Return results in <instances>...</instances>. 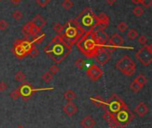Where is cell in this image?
Instances as JSON below:
<instances>
[{
	"label": "cell",
	"instance_id": "603a6c76",
	"mask_svg": "<svg viewBox=\"0 0 152 128\" xmlns=\"http://www.w3.org/2000/svg\"><path fill=\"white\" fill-rule=\"evenodd\" d=\"M134 80L136 81L138 84H140L142 86H144L148 83V78H147L145 76H143V75H139V76H137Z\"/></svg>",
	"mask_w": 152,
	"mask_h": 128
},
{
	"label": "cell",
	"instance_id": "f6af8a7d",
	"mask_svg": "<svg viewBox=\"0 0 152 128\" xmlns=\"http://www.w3.org/2000/svg\"><path fill=\"white\" fill-rule=\"evenodd\" d=\"M1 1H2V0H0V2H1Z\"/></svg>",
	"mask_w": 152,
	"mask_h": 128
},
{
	"label": "cell",
	"instance_id": "7402d4cb",
	"mask_svg": "<svg viewBox=\"0 0 152 128\" xmlns=\"http://www.w3.org/2000/svg\"><path fill=\"white\" fill-rule=\"evenodd\" d=\"M138 36H139V33L134 29H130L127 32V37L129 40H134L138 37Z\"/></svg>",
	"mask_w": 152,
	"mask_h": 128
},
{
	"label": "cell",
	"instance_id": "44dd1931",
	"mask_svg": "<svg viewBox=\"0 0 152 128\" xmlns=\"http://www.w3.org/2000/svg\"><path fill=\"white\" fill-rule=\"evenodd\" d=\"M45 34L40 31L38 34H37V35H35V36H34V37H33V41H34L36 44H41V43L44 41V39H45Z\"/></svg>",
	"mask_w": 152,
	"mask_h": 128
},
{
	"label": "cell",
	"instance_id": "74e56055",
	"mask_svg": "<svg viewBox=\"0 0 152 128\" xmlns=\"http://www.w3.org/2000/svg\"><path fill=\"white\" fill-rule=\"evenodd\" d=\"M147 41H148V38H147V37H146V36H144V35L140 36V37H139V38H138V42H139L141 45H146Z\"/></svg>",
	"mask_w": 152,
	"mask_h": 128
},
{
	"label": "cell",
	"instance_id": "8992f818",
	"mask_svg": "<svg viewBox=\"0 0 152 128\" xmlns=\"http://www.w3.org/2000/svg\"><path fill=\"white\" fill-rule=\"evenodd\" d=\"M86 75L93 81H98L103 75L102 69L96 64H92L86 70Z\"/></svg>",
	"mask_w": 152,
	"mask_h": 128
},
{
	"label": "cell",
	"instance_id": "4dcf8cb0",
	"mask_svg": "<svg viewBox=\"0 0 152 128\" xmlns=\"http://www.w3.org/2000/svg\"><path fill=\"white\" fill-rule=\"evenodd\" d=\"M23 17V14L20 11L17 10V11H14L12 12V18L15 20H20Z\"/></svg>",
	"mask_w": 152,
	"mask_h": 128
},
{
	"label": "cell",
	"instance_id": "d6a6232c",
	"mask_svg": "<svg viewBox=\"0 0 152 128\" xmlns=\"http://www.w3.org/2000/svg\"><path fill=\"white\" fill-rule=\"evenodd\" d=\"M10 96H11V98H12V100H17V99H19V98L20 97V92H19L18 88H17V89H14V90L10 94Z\"/></svg>",
	"mask_w": 152,
	"mask_h": 128
},
{
	"label": "cell",
	"instance_id": "8d00e7d4",
	"mask_svg": "<svg viewBox=\"0 0 152 128\" xmlns=\"http://www.w3.org/2000/svg\"><path fill=\"white\" fill-rule=\"evenodd\" d=\"M36 2L40 7H45L50 3V0H36Z\"/></svg>",
	"mask_w": 152,
	"mask_h": 128
},
{
	"label": "cell",
	"instance_id": "f546056e",
	"mask_svg": "<svg viewBox=\"0 0 152 128\" xmlns=\"http://www.w3.org/2000/svg\"><path fill=\"white\" fill-rule=\"evenodd\" d=\"M75 65H76V67L78 68L79 69H83L85 68V66H86V61H85L83 59L79 58V59H77V60L75 61Z\"/></svg>",
	"mask_w": 152,
	"mask_h": 128
},
{
	"label": "cell",
	"instance_id": "4316f807",
	"mask_svg": "<svg viewBox=\"0 0 152 128\" xmlns=\"http://www.w3.org/2000/svg\"><path fill=\"white\" fill-rule=\"evenodd\" d=\"M25 78H26V75L21 70L17 71V73L15 74V80L17 82H23Z\"/></svg>",
	"mask_w": 152,
	"mask_h": 128
},
{
	"label": "cell",
	"instance_id": "6da1fadb",
	"mask_svg": "<svg viewBox=\"0 0 152 128\" xmlns=\"http://www.w3.org/2000/svg\"><path fill=\"white\" fill-rule=\"evenodd\" d=\"M78 48L83 52L85 55L88 58H93L96 54L97 51L102 47H100L94 37V32L90 31L86 33L78 42H77Z\"/></svg>",
	"mask_w": 152,
	"mask_h": 128
},
{
	"label": "cell",
	"instance_id": "9a60e30c",
	"mask_svg": "<svg viewBox=\"0 0 152 128\" xmlns=\"http://www.w3.org/2000/svg\"><path fill=\"white\" fill-rule=\"evenodd\" d=\"M80 125L84 128H94L96 125V122L92 116H86L81 120Z\"/></svg>",
	"mask_w": 152,
	"mask_h": 128
},
{
	"label": "cell",
	"instance_id": "484cf974",
	"mask_svg": "<svg viewBox=\"0 0 152 128\" xmlns=\"http://www.w3.org/2000/svg\"><path fill=\"white\" fill-rule=\"evenodd\" d=\"M42 79L45 82V83H50L53 79V76L49 72V71H46L45 73H44L43 74V76H42Z\"/></svg>",
	"mask_w": 152,
	"mask_h": 128
},
{
	"label": "cell",
	"instance_id": "bcb514c9",
	"mask_svg": "<svg viewBox=\"0 0 152 128\" xmlns=\"http://www.w3.org/2000/svg\"></svg>",
	"mask_w": 152,
	"mask_h": 128
},
{
	"label": "cell",
	"instance_id": "f1b7e54d",
	"mask_svg": "<svg viewBox=\"0 0 152 128\" xmlns=\"http://www.w3.org/2000/svg\"><path fill=\"white\" fill-rule=\"evenodd\" d=\"M61 5H62V7H63L64 9L69 10V9H71V8L73 7L74 4H73V2H72L71 0H64V1L62 2Z\"/></svg>",
	"mask_w": 152,
	"mask_h": 128
},
{
	"label": "cell",
	"instance_id": "3957f363",
	"mask_svg": "<svg viewBox=\"0 0 152 128\" xmlns=\"http://www.w3.org/2000/svg\"><path fill=\"white\" fill-rule=\"evenodd\" d=\"M106 111H109L112 114H117L125 108H127L125 102L116 94H113L108 102H105V104L102 107Z\"/></svg>",
	"mask_w": 152,
	"mask_h": 128
},
{
	"label": "cell",
	"instance_id": "cb8c5ba5",
	"mask_svg": "<svg viewBox=\"0 0 152 128\" xmlns=\"http://www.w3.org/2000/svg\"><path fill=\"white\" fill-rule=\"evenodd\" d=\"M142 87L143 86H142L140 84H138L136 81H133L131 84H130V89H131V91H133L134 93H138V92H140L142 89Z\"/></svg>",
	"mask_w": 152,
	"mask_h": 128
},
{
	"label": "cell",
	"instance_id": "60d3db41",
	"mask_svg": "<svg viewBox=\"0 0 152 128\" xmlns=\"http://www.w3.org/2000/svg\"><path fill=\"white\" fill-rule=\"evenodd\" d=\"M7 84L4 81H1L0 82V92H4L6 89H7Z\"/></svg>",
	"mask_w": 152,
	"mask_h": 128
},
{
	"label": "cell",
	"instance_id": "7c38bea8",
	"mask_svg": "<svg viewBox=\"0 0 152 128\" xmlns=\"http://www.w3.org/2000/svg\"><path fill=\"white\" fill-rule=\"evenodd\" d=\"M78 111L77 106L73 102H68V103L63 107V112L68 117H73Z\"/></svg>",
	"mask_w": 152,
	"mask_h": 128
},
{
	"label": "cell",
	"instance_id": "d590c367",
	"mask_svg": "<svg viewBox=\"0 0 152 128\" xmlns=\"http://www.w3.org/2000/svg\"><path fill=\"white\" fill-rule=\"evenodd\" d=\"M141 4L142 5V7L150 8L152 5V0H142V1L141 2Z\"/></svg>",
	"mask_w": 152,
	"mask_h": 128
},
{
	"label": "cell",
	"instance_id": "2e32d148",
	"mask_svg": "<svg viewBox=\"0 0 152 128\" xmlns=\"http://www.w3.org/2000/svg\"><path fill=\"white\" fill-rule=\"evenodd\" d=\"M35 26H37V28H39L40 29H42V28H44V26L46 24V20L40 15V14H37L34 18H33V20H32V21H31Z\"/></svg>",
	"mask_w": 152,
	"mask_h": 128
},
{
	"label": "cell",
	"instance_id": "d6986e66",
	"mask_svg": "<svg viewBox=\"0 0 152 128\" xmlns=\"http://www.w3.org/2000/svg\"><path fill=\"white\" fill-rule=\"evenodd\" d=\"M31 25H32V22L31 21H28V23H26L23 28H22V34L25 36V37H29L31 36Z\"/></svg>",
	"mask_w": 152,
	"mask_h": 128
},
{
	"label": "cell",
	"instance_id": "ab89813d",
	"mask_svg": "<svg viewBox=\"0 0 152 128\" xmlns=\"http://www.w3.org/2000/svg\"><path fill=\"white\" fill-rule=\"evenodd\" d=\"M38 53H39L38 50H37V48L34 46V47L32 48V50L30 51V53H29V55H30L31 57L35 58V57H37V56L38 55Z\"/></svg>",
	"mask_w": 152,
	"mask_h": 128
},
{
	"label": "cell",
	"instance_id": "1f68e13d",
	"mask_svg": "<svg viewBox=\"0 0 152 128\" xmlns=\"http://www.w3.org/2000/svg\"><path fill=\"white\" fill-rule=\"evenodd\" d=\"M63 26L60 23V22H57V23H55L54 24V26H53V29H54V31L55 32H57L58 34H61V32H62V30H63Z\"/></svg>",
	"mask_w": 152,
	"mask_h": 128
},
{
	"label": "cell",
	"instance_id": "277c9868",
	"mask_svg": "<svg viewBox=\"0 0 152 128\" xmlns=\"http://www.w3.org/2000/svg\"><path fill=\"white\" fill-rule=\"evenodd\" d=\"M135 57L139 60L142 65L149 66L152 62V48L151 45H145L135 53Z\"/></svg>",
	"mask_w": 152,
	"mask_h": 128
},
{
	"label": "cell",
	"instance_id": "ee69618b",
	"mask_svg": "<svg viewBox=\"0 0 152 128\" xmlns=\"http://www.w3.org/2000/svg\"><path fill=\"white\" fill-rule=\"evenodd\" d=\"M16 128H25V127H23L22 125H18V126H17V127H16Z\"/></svg>",
	"mask_w": 152,
	"mask_h": 128
},
{
	"label": "cell",
	"instance_id": "e0dca14e",
	"mask_svg": "<svg viewBox=\"0 0 152 128\" xmlns=\"http://www.w3.org/2000/svg\"><path fill=\"white\" fill-rule=\"evenodd\" d=\"M13 52H14V53L16 54V56H18L19 58H22V57H25V56L28 55V54L26 53V52L24 51V49L22 48V46L19 44L18 41H16L15 44H14Z\"/></svg>",
	"mask_w": 152,
	"mask_h": 128
},
{
	"label": "cell",
	"instance_id": "4fadbf2b",
	"mask_svg": "<svg viewBox=\"0 0 152 128\" xmlns=\"http://www.w3.org/2000/svg\"><path fill=\"white\" fill-rule=\"evenodd\" d=\"M149 107L145 102H141L134 109V112L135 114H137L139 117H145L148 113H149Z\"/></svg>",
	"mask_w": 152,
	"mask_h": 128
},
{
	"label": "cell",
	"instance_id": "ffe728a7",
	"mask_svg": "<svg viewBox=\"0 0 152 128\" xmlns=\"http://www.w3.org/2000/svg\"><path fill=\"white\" fill-rule=\"evenodd\" d=\"M91 101L93 102L94 104H95L97 107H103L105 104L104 100L101 96H96V97H91Z\"/></svg>",
	"mask_w": 152,
	"mask_h": 128
},
{
	"label": "cell",
	"instance_id": "52a82bcc",
	"mask_svg": "<svg viewBox=\"0 0 152 128\" xmlns=\"http://www.w3.org/2000/svg\"><path fill=\"white\" fill-rule=\"evenodd\" d=\"M18 90L20 92V97H22L23 100H25V101H27L36 92V90L33 88V86L30 84H28V83L20 85L18 87Z\"/></svg>",
	"mask_w": 152,
	"mask_h": 128
},
{
	"label": "cell",
	"instance_id": "5bb4252c",
	"mask_svg": "<svg viewBox=\"0 0 152 128\" xmlns=\"http://www.w3.org/2000/svg\"><path fill=\"white\" fill-rule=\"evenodd\" d=\"M103 118L107 121V123L109 124V126L111 128H117L118 127V124L115 118V116L109 112V111H106L105 114L103 115Z\"/></svg>",
	"mask_w": 152,
	"mask_h": 128
},
{
	"label": "cell",
	"instance_id": "7a4b0ae2",
	"mask_svg": "<svg viewBox=\"0 0 152 128\" xmlns=\"http://www.w3.org/2000/svg\"><path fill=\"white\" fill-rule=\"evenodd\" d=\"M116 68L124 75L131 77L134 74L136 70V64L130 56L125 55L116 63Z\"/></svg>",
	"mask_w": 152,
	"mask_h": 128
},
{
	"label": "cell",
	"instance_id": "9c48e42d",
	"mask_svg": "<svg viewBox=\"0 0 152 128\" xmlns=\"http://www.w3.org/2000/svg\"><path fill=\"white\" fill-rule=\"evenodd\" d=\"M94 39H95L97 45L100 47H104L105 43L109 39L108 34L106 32H104L102 29H97V30H95L94 32Z\"/></svg>",
	"mask_w": 152,
	"mask_h": 128
},
{
	"label": "cell",
	"instance_id": "8fae6325",
	"mask_svg": "<svg viewBox=\"0 0 152 128\" xmlns=\"http://www.w3.org/2000/svg\"><path fill=\"white\" fill-rule=\"evenodd\" d=\"M95 19H96V20H97L96 26L99 27L98 29H102V30H103V29H105L108 27L110 19H109V17H108L105 13L102 12V13L98 14V15L95 17Z\"/></svg>",
	"mask_w": 152,
	"mask_h": 128
},
{
	"label": "cell",
	"instance_id": "83f0119b",
	"mask_svg": "<svg viewBox=\"0 0 152 128\" xmlns=\"http://www.w3.org/2000/svg\"><path fill=\"white\" fill-rule=\"evenodd\" d=\"M127 29H128V26H127V24H126L125 21H121V22L118 25V31L121 32V33L126 32V31L127 30Z\"/></svg>",
	"mask_w": 152,
	"mask_h": 128
},
{
	"label": "cell",
	"instance_id": "ba28073f",
	"mask_svg": "<svg viewBox=\"0 0 152 128\" xmlns=\"http://www.w3.org/2000/svg\"><path fill=\"white\" fill-rule=\"evenodd\" d=\"M94 58L99 64L104 65L110 60V53L107 52L104 47H102L97 51L96 54L94 55Z\"/></svg>",
	"mask_w": 152,
	"mask_h": 128
},
{
	"label": "cell",
	"instance_id": "5b68a950",
	"mask_svg": "<svg viewBox=\"0 0 152 128\" xmlns=\"http://www.w3.org/2000/svg\"><path fill=\"white\" fill-rule=\"evenodd\" d=\"M114 116H115V118H116L119 127H126L134 119V114L127 108L123 109L122 110H120L119 112H118Z\"/></svg>",
	"mask_w": 152,
	"mask_h": 128
},
{
	"label": "cell",
	"instance_id": "ac0fdd59",
	"mask_svg": "<svg viewBox=\"0 0 152 128\" xmlns=\"http://www.w3.org/2000/svg\"><path fill=\"white\" fill-rule=\"evenodd\" d=\"M64 99L66 100V101H68V102H72L76 97H77V94H76V93L73 91V90H71V89H69V90H67L65 93H64Z\"/></svg>",
	"mask_w": 152,
	"mask_h": 128
},
{
	"label": "cell",
	"instance_id": "b9f144b4",
	"mask_svg": "<svg viewBox=\"0 0 152 128\" xmlns=\"http://www.w3.org/2000/svg\"><path fill=\"white\" fill-rule=\"evenodd\" d=\"M106 1H107V4H108L112 5V4H114L116 3L117 0H106Z\"/></svg>",
	"mask_w": 152,
	"mask_h": 128
},
{
	"label": "cell",
	"instance_id": "d4e9b609",
	"mask_svg": "<svg viewBox=\"0 0 152 128\" xmlns=\"http://www.w3.org/2000/svg\"><path fill=\"white\" fill-rule=\"evenodd\" d=\"M133 13L136 16V17H141L142 16V14L144 13V9L141 6V5H136L134 10H133Z\"/></svg>",
	"mask_w": 152,
	"mask_h": 128
},
{
	"label": "cell",
	"instance_id": "30bf717a",
	"mask_svg": "<svg viewBox=\"0 0 152 128\" xmlns=\"http://www.w3.org/2000/svg\"><path fill=\"white\" fill-rule=\"evenodd\" d=\"M108 43H109V45H110V46H112L114 48L120 47V46H122L124 45L125 39L123 38V37L120 34L115 33V34H113L110 37V38L109 39V42Z\"/></svg>",
	"mask_w": 152,
	"mask_h": 128
},
{
	"label": "cell",
	"instance_id": "f35d334b",
	"mask_svg": "<svg viewBox=\"0 0 152 128\" xmlns=\"http://www.w3.org/2000/svg\"><path fill=\"white\" fill-rule=\"evenodd\" d=\"M8 28V23L4 20H0V30H5Z\"/></svg>",
	"mask_w": 152,
	"mask_h": 128
},
{
	"label": "cell",
	"instance_id": "7bdbcfd3",
	"mask_svg": "<svg viewBox=\"0 0 152 128\" xmlns=\"http://www.w3.org/2000/svg\"><path fill=\"white\" fill-rule=\"evenodd\" d=\"M132 2L134 3V4H141L142 0H132Z\"/></svg>",
	"mask_w": 152,
	"mask_h": 128
},
{
	"label": "cell",
	"instance_id": "e575fe53",
	"mask_svg": "<svg viewBox=\"0 0 152 128\" xmlns=\"http://www.w3.org/2000/svg\"><path fill=\"white\" fill-rule=\"evenodd\" d=\"M40 31H41V29L32 23V25H31V36H35V35L38 34Z\"/></svg>",
	"mask_w": 152,
	"mask_h": 128
},
{
	"label": "cell",
	"instance_id": "836d02e7",
	"mask_svg": "<svg viewBox=\"0 0 152 128\" xmlns=\"http://www.w3.org/2000/svg\"><path fill=\"white\" fill-rule=\"evenodd\" d=\"M59 71H60V69H59V67H58L57 65H55V64L52 65V66L50 67V69H49V72H50L53 76V75H56Z\"/></svg>",
	"mask_w": 152,
	"mask_h": 128
}]
</instances>
